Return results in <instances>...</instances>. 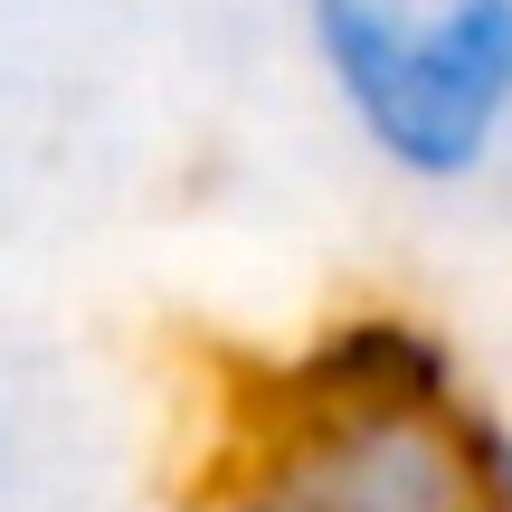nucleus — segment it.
I'll list each match as a JSON object with an SVG mask.
<instances>
[{
    "mask_svg": "<svg viewBox=\"0 0 512 512\" xmlns=\"http://www.w3.org/2000/svg\"><path fill=\"white\" fill-rule=\"evenodd\" d=\"M456 418L313 408V399L247 389L190 512H484Z\"/></svg>",
    "mask_w": 512,
    "mask_h": 512,
    "instance_id": "obj_2",
    "label": "nucleus"
},
{
    "mask_svg": "<svg viewBox=\"0 0 512 512\" xmlns=\"http://www.w3.org/2000/svg\"><path fill=\"white\" fill-rule=\"evenodd\" d=\"M0 475H10V418H0Z\"/></svg>",
    "mask_w": 512,
    "mask_h": 512,
    "instance_id": "obj_4",
    "label": "nucleus"
},
{
    "mask_svg": "<svg viewBox=\"0 0 512 512\" xmlns=\"http://www.w3.org/2000/svg\"><path fill=\"white\" fill-rule=\"evenodd\" d=\"M304 57L370 171L475 190L512 152V0H313Z\"/></svg>",
    "mask_w": 512,
    "mask_h": 512,
    "instance_id": "obj_1",
    "label": "nucleus"
},
{
    "mask_svg": "<svg viewBox=\"0 0 512 512\" xmlns=\"http://www.w3.org/2000/svg\"><path fill=\"white\" fill-rule=\"evenodd\" d=\"M256 389L313 399V408H408V418H456L475 399L456 342L427 313H399V304H361V313L313 323Z\"/></svg>",
    "mask_w": 512,
    "mask_h": 512,
    "instance_id": "obj_3",
    "label": "nucleus"
}]
</instances>
